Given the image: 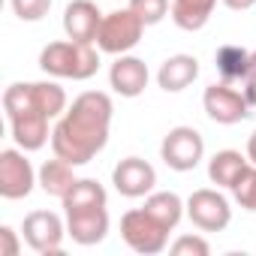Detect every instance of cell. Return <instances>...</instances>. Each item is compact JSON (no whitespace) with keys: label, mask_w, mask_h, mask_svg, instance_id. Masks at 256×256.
<instances>
[{"label":"cell","mask_w":256,"mask_h":256,"mask_svg":"<svg viewBox=\"0 0 256 256\" xmlns=\"http://www.w3.org/2000/svg\"><path fill=\"white\" fill-rule=\"evenodd\" d=\"M217 6V0H172V22L181 30H202Z\"/></svg>","instance_id":"obj_18"},{"label":"cell","mask_w":256,"mask_h":256,"mask_svg":"<svg viewBox=\"0 0 256 256\" xmlns=\"http://www.w3.org/2000/svg\"><path fill=\"white\" fill-rule=\"evenodd\" d=\"M40 66H42V72H48L54 78L84 82V78L96 76V70H100V52L90 42L60 40V42H48L42 48Z\"/></svg>","instance_id":"obj_3"},{"label":"cell","mask_w":256,"mask_h":256,"mask_svg":"<svg viewBox=\"0 0 256 256\" xmlns=\"http://www.w3.org/2000/svg\"><path fill=\"white\" fill-rule=\"evenodd\" d=\"M36 181V172L30 166V160L24 157V151L6 148L0 151V196L4 199H24L30 196Z\"/></svg>","instance_id":"obj_10"},{"label":"cell","mask_w":256,"mask_h":256,"mask_svg":"<svg viewBox=\"0 0 256 256\" xmlns=\"http://www.w3.org/2000/svg\"><path fill=\"white\" fill-rule=\"evenodd\" d=\"M66 214V235L82 244H100L108 235V211L106 205H82V208H64Z\"/></svg>","instance_id":"obj_11"},{"label":"cell","mask_w":256,"mask_h":256,"mask_svg":"<svg viewBox=\"0 0 256 256\" xmlns=\"http://www.w3.org/2000/svg\"><path fill=\"white\" fill-rule=\"evenodd\" d=\"M202 106H205V114L214 120V124H223V126H232V124H241L247 120L253 112L250 100L244 96V90L232 88L229 82H220V84H208L205 88V96H202Z\"/></svg>","instance_id":"obj_6"},{"label":"cell","mask_w":256,"mask_h":256,"mask_svg":"<svg viewBox=\"0 0 256 256\" xmlns=\"http://www.w3.org/2000/svg\"><path fill=\"white\" fill-rule=\"evenodd\" d=\"M241 84H244V96L250 100V106H256V52H250V64H247Z\"/></svg>","instance_id":"obj_25"},{"label":"cell","mask_w":256,"mask_h":256,"mask_svg":"<svg viewBox=\"0 0 256 256\" xmlns=\"http://www.w3.org/2000/svg\"><path fill=\"white\" fill-rule=\"evenodd\" d=\"M247 169V160L241 157V151H217L208 160V178L217 187L232 190V184L241 178V172Z\"/></svg>","instance_id":"obj_19"},{"label":"cell","mask_w":256,"mask_h":256,"mask_svg":"<svg viewBox=\"0 0 256 256\" xmlns=\"http://www.w3.org/2000/svg\"><path fill=\"white\" fill-rule=\"evenodd\" d=\"M100 24H102V12L90 0H72L64 10V30L76 42H90L94 46L96 34H100Z\"/></svg>","instance_id":"obj_14"},{"label":"cell","mask_w":256,"mask_h":256,"mask_svg":"<svg viewBox=\"0 0 256 256\" xmlns=\"http://www.w3.org/2000/svg\"><path fill=\"white\" fill-rule=\"evenodd\" d=\"M145 34V22L126 6V10H114L108 16H102L100 34H96V48L106 54H126L130 48L139 46Z\"/></svg>","instance_id":"obj_4"},{"label":"cell","mask_w":256,"mask_h":256,"mask_svg":"<svg viewBox=\"0 0 256 256\" xmlns=\"http://www.w3.org/2000/svg\"><path fill=\"white\" fill-rule=\"evenodd\" d=\"M72 169H76V166L66 163V160H60V157L46 160V163L40 166V172H36V181H40L42 193H48V196H54V199H64V196L76 187V181H78Z\"/></svg>","instance_id":"obj_16"},{"label":"cell","mask_w":256,"mask_h":256,"mask_svg":"<svg viewBox=\"0 0 256 256\" xmlns=\"http://www.w3.org/2000/svg\"><path fill=\"white\" fill-rule=\"evenodd\" d=\"M4 112L12 126V139L22 151H40L48 142V114L34 100L30 82H16L4 90Z\"/></svg>","instance_id":"obj_2"},{"label":"cell","mask_w":256,"mask_h":256,"mask_svg":"<svg viewBox=\"0 0 256 256\" xmlns=\"http://www.w3.org/2000/svg\"><path fill=\"white\" fill-rule=\"evenodd\" d=\"M187 217L196 229L202 232H223L232 220V208H229V199L217 190H193L190 199H187Z\"/></svg>","instance_id":"obj_8"},{"label":"cell","mask_w":256,"mask_h":256,"mask_svg":"<svg viewBox=\"0 0 256 256\" xmlns=\"http://www.w3.org/2000/svg\"><path fill=\"white\" fill-rule=\"evenodd\" d=\"M64 208H82V205H106V190L94 178H78L76 187L60 199Z\"/></svg>","instance_id":"obj_21"},{"label":"cell","mask_w":256,"mask_h":256,"mask_svg":"<svg viewBox=\"0 0 256 256\" xmlns=\"http://www.w3.org/2000/svg\"><path fill=\"white\" fill-rule=\"evenodd\" d=\"M253 211H256V202H253Z\"/></svg>","instance_id":"obj_29"},{"label":"cell","mask_w":256,"mask_h":256,"mask_svg":"<svg viewBox=\"0 0 256 256\" xmlns=\"http://www.w3.org/2000/svg\"><path fill=\"white\" fill-rule=\"evenodd\" d=\"M148 78H151L148 64L139 60V58H133V54H118V60H114L112 70H108V84H112V90L120 94V96H126V100L145 94Z\"/></svg>","instance_id":"obj_13"},{"label":"cell","mask_w":256,"mask_h":256,"mask_svg":"<svg viewBox=\"0 0 256 256\" xmlns=\"http://www.w3.org/2000/svg\"><path fill=\"white\" fill-rule=\"evenodd\" d=\"M223 4L232 10V12H244V10H250V6H256V0H223Z\"/></svg>","instance_id":"obj_27"},{"label":"cell","mask_w":256,"mask_h":256,"mask_svg":"<svg viewBox=\"0 0 256 256\" xmlns=\"http://www.w3.org/2000/svg\"><path fill=\"white\" fill-rule=\"evenodd\" d=\"M196 78H199V60L193 54H172L157 70V84L166 94H178V90L190 88Z\"/></svg>","instance_id":"obj_15"},{"label":"cell","mask_w":256,"mask_h":256,"mask_svg":"<svg viewBox=\"0 0 256 256\" xmlns=\"http://www.w3.org/2000/svg\"><path fill=\"white\" fill-rule=\"evenodd\" d=\"M130 10L145 22V28L160 24L169 12V0H130Z\"/></svg>","instance_id":"obj_22"},{"label":"cell","mask_w":256,"mask_h":256,"mask_svg":"<svg viewBox=\"0 0 256 256\" xmlns=\"http://www.w3.org/2000/svg\"><path fill=\"white\" fill-rule=\"evenodd\" d=\"M10 4L22 22H42L52 10V0H10Z\"/></svg>","instance_id":"obj_23"},{"label":"cell","mask_w":256,"mask_h":256,"mask_svg":"<svg viewBox=\"0 0 256 256\" xmlns=\"http://www.w3.org/2000/svg\"><path fill=\"white\" fill-rule=\"evenodd\" d=\"M112 184L120 196L126 199H139V196H148L157 184V172L148 160L142 157H126L120 160L114 169H112Z\"/></svg>","instance_id":"obj_12"},{"label":"cell","mask_w":256,"mask_h":256,"mask_svg":"<svg viewBox=\"0 0 256 256\" xmlns=\"http://www.w3.org/2000/svg\"><path fill=\"white\" fill-rule=\"evenodd\" d=\"M247 160L256 166V130L250 133V139H247Z\"/></svg>","instance_id":"obj_28"},{"label":"cell","mask_w":256,"mask_h":256,"mask_svg":"<svg viewBox=\"0 0 256 256\" xmlns=\"http://www.w3.org/2000/svg\"><path fill=\"white\" fill-rule=\"evenodd\" d=\"M22 235L36 253L52 256V253H60L66 226L54 211H30L22 223Z\"/></svg>","instance_id":"obj_9"},{"label":"cell","mask_w":256,"mask_h":256,"mask_svg":"<svg viewBox=\"0 0 256 256\" xmlns=\"http://www.w3.org/2000/svg\"><path fill=\"white\" fill-rule=\"evenodd\" d=\"M172 253H175V256H208L211 247H208V241L199 238V235H181V238L172 244Z\"/></svg>","instance_id":"obj_24"},{"label":"cell","mask_w":256,"mask_h":256,"mask_svg":"<svg viewBox=\"0 0 256 256\" xmlns=\"http://www.w3.org/2000/svg\"><path fill=\"white\" fill-rule=\"evenodd\" d=\"M217 70L223 76V82H244V72H247V64H250V52L241 48V46H220L217 48Z\"/></svg>","instance_id":"obj_20"},{"label":"cell","mask_w":256,"mask_h":256,"mask_svg":"<svg viewBox=\"0 0 256 256\" xmlns=\"http://www.w3.org/2000/svg\"><path fill=\"white\" fill-rule=\"evenodd\" d=\"M120 235L136 253H145V256L166 250V241H169V229L157 223L145 208H133L120 217Z\"/></svg>","instance_id":"obj_5"},{"label":"cell","mask_w":256,"mask_h":256,"mask_svg":"<svg viewBox=\"0 0 256 256\" xmlns=\"http://www.w3.org/2000/svg\"><path fill=\"white\" fill-rule=\"evenodd\" d=\"M145 211H148L157 223H163V226L172 232V229L181 223L187 205L181 202L178 193H172V190H160V193H148V199H145Z\"/></svg>","instance_id":"obj_17"},{"label":"cell","mask_w":256,"mask_h":256,"mask_svg":"<svg viewBox=\"0 0 256 256\" xmlns=\"http://www.w3.org/2000/svg\"><path fill=\"white\" fill-rule=\"evenodd\" d=\"M160 157L169 169L175 172H190L202 163L205 157V142L202 133L193 130V126H175V130L166 133L163 145H160Z\"/></svg>","instance_id":"obj_7"},{"label":"cell","mask_w":256,"mask_h":256,"mask_svg":"<svg viewBox=\"0 0 256 256\" xmlns=\"http://www.w3.org/2000/svg\"><path fill=\"white\" fill-rule=\"evenodd\" d=\"M112 100L102 90H84L72 100V106L60 114L58 126L52 130L54 157L84 166L90 163L108 142L112 126Z\"/></svg>","instance_id":"obj_1"},{"label":"cell","mask_w":256,"mask_h":256,"mask_svg":"<svg viewBox=\"0 0 256 256\" xmlns=\"http://www.w3.org/2000/svg\"><path fill=\"white\" fill-rule=\"evenodd\" d=\"M0 256H18V238L10 226H0Z\"/></svg>","instance_id":"obj_26"}]
</instances>
